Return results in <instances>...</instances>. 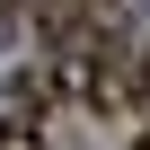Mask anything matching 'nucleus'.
Wrapping results in <instances>:
<instances>
[{"label": "nucleus", "instance_id": "obj_1", "mask_svg": "<svg viewBox=\"0 0 150 150\" xmlns=\"http://www.w3.org/2000/svg\"><path fill=\"white\" fill-rule=\"evenodd\" d=\"M124 80H132V53H124L115 18H88V27H71V35L53 44V88H71L80 106L115 115V106H124Z\"/></svg>", "mask_w": 150, "mask_h": 150}, {"label": "nucleus", "instance_id": "obj_2", "mask_svg": "<svg viewBox=\"0 0 150 150\" xmlns=\"http://www.w3.org/2000/svg\"><path fill=\"white\" fill-rule=\"evenodd\" d=\"M44 106H53V71L0 80V150H44Z\"/></svg>", "mask_w": 150, "mask_h": 150}, {"label": "nucleus", "instance_id": "obj_3", "mask_svg": "<svg viewBox=\"0 0 150 150\" xmlns=\"http://www.w3.org/2000/svg\"><path fill=\"white\" fill-rule=\"evenodd\" d=\"M88 18H106L97 0H35V27H44V44H62L71 27H88Z\"/></svg>", "mask_w": 150, "mask_h": 150}, {"label": "nucleus", "instance_id": "obj_4", "mask_svg": "<svg viewBox=\"0 0 150 150\" xmlns=\"http://www.w3.org/2000/svg\"><path fill=\"white\" fill-rule=\"evenodd\" d=\"M124 97H141V106H150V53L132 62V80H124Z\"/></svg>", "mask_w": 150, "mask_h": 150}, {"label": "nucleus", "instance_id": "obj_5", "mask_svg": "<svg viewBox=\"0 0 150 150\" xmlns=\"http://www.w3.org/2000/svg\"><path fill=\"white\" fill-rule=\"evenodd\" d=\"M9 27H18V9H9V0H0V44H9Z\"/></svg>", "mask_w": 150, "mask_h": 150}, {"label": "nucleus", "instance_id": "obj_6", "mask_svg": "<svg viewBox=\"0 0 150 150\" xmlns=\"http://www.w3.org/2000/svg\"><path fill=\"white\" fill-rule=\"evenodd\" d=\"M132 150H150V141H132Z\"/></svg>", "mask_w": 150, "mask_h": 150}]
</instances>
